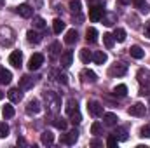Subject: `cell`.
Segmentation results:
<instances>
[{"instance_id": "42", "label": "cell", "mask_w": 150, "mask_h": 148, "mask_svg": "<svg viewBox=\"0 0 150 148\" xmlns=\"http://www.w3.org/2000/svg\"><path fill=\"white\" fill-rule=\"evenodd\" d=\"M117 143H119V140H117L113 134H112V136H108V140H107V145H108L110 148H115V147H117Z\"/></svg>"}, {"instance_id": "15", "label": "cell", "mask_w": 150, "mask_h": 148, "mask_svg": "<svg viewBox=\"0 0 150 148\" xmlns=\"http://www.w3.org/2000/svg\"><path fill=\"white\" fill-rule=\"evenodd\" d=\"M138 82L142 84V85H149L150 84V72L149 70H145V68H142V70H138Z\"/></svg>"}, {"instance_id": "29", "label": "cell", "mask_w": 150, "mask_h": 148, "mask_svg": "<svg viewBox=\"0 0 150 148\" xmlns=\"http://www.w3.org/2000/svg\"><path fill=\"white\" fill-rule=\"evenodd\" d=\"M2 113H4V117H5V118H12L16 111H14V106H12L11 103H7V105L2 108Z\"/></svg>"}, {"instance_id": "38", "label": "cell", "mask_w": 150, "mask_h": 148, "mask_svg": "<svg viewBox=\"0 0 150 148\" xmlns=\"http://www.w3.org/2000/svg\"><path fill=\"white\" fill-rule=\"evenodd\" d=\"M9 136V125L5 122H0V138H7Z\"/></svg>"}, {"instance_id": "25", "label": "cell", "mask_w": 150, "mask_h": 148, "mask_svg": "<svg viewBox=\"0 0 150 148\" xmlns=\"http://www.w3.org/2000/svg\"><path fill=\"white\" fill-rule=\"evenodd\" d=\"M126 94H127V87H126L124 84H119V85H115V87H113V96L124 98Z\"/></svg>"}, {"instance_id": "4", "label": "cell", "mask_w": 150, "mask_h": 148, "mask_svg": "<svg viewBox=\"0 0 150 148\" xmlns=\"http://www.w3.org/2000/svg\"><path fill=\"white\" fill-rule=\"evenodd\" d=\"M44 65V56L40 54V52H35L32 58H30V61H28V68L33 72V70H38L40 66Z\"/></svg>"}, {"instance_id": "36", "label": "cell", "mask_w": 150, "mask_h": 148, "mask_svg": "<svg viewBox=\"0 0 150 148\" xmlns=\"http://www.w3.org/2000/svg\"><path fill=\"white\" fill-rule=\"evenodd\" d=\"M70 118H72V124H74V125H79V124L82 122V117H80V111L79 110H75L74 113L70 115Z\"/></svg>"}, {"instance_id": "48", "label": "cell", "mask_w": 150, "mask_h": 148, "mask_svg": "<svg viewBox=\"0 0 150 148\" xmlns=\"http://www.w3.org/2000/svg\"><path fill=\"white\" fill-rule=\"evenodd\" d=\"M0 7H4V0H0Z\"/></svg>"}, {"instance_id": "17", "label": "cell", "mask_w": 150, "mask_h": 148, "mask_svg": "<svg viewBox=\"0 0 150 148\" xmlns=\"http://www.w3.org/2000/svg\"><path fill=\"white\" fill-rule=\"evenodd\" d=\"M40 141H42V145H52L54 143V134L51 131H44L40 134Z\"/></svg>"}, {"instance_id": "33", "label": "cell", "mask_w": 150, "mask_h": 148, "mask_svg": "<svg viewBox=\"0 0 150 148\" xmlns=\"http://www.w3.org/2000/svg\"><path fill=\"white\" fill-rule=\"evenodd\" d=\"M113 42H115V38H113L112 33H103V44L107 45V49H112Z\"/></svg>"}, {"instance_id": "35", "label": "cell", "mask_w": 150, "mask_h": 148, "mask_svg": "<svg viewBox=\"0 0 150 148\" xmlns=\"http://www.w3.org/2000/svg\"><path fill=\"white\" fill-rule=\"evenodd\" d=\"M70 11L74 14H80V0H70Z\"/></svg>"}, {"instance_id": "45", "label": "cell", "mask_w": 150, "mask_h": 148, "mask_svg": "<svg viewBox=\"0 0 150 148\" xmlns=\"http://www.w3.org/2000/svg\"><path fill=\"white\" fill-rule=\"evenodd\" d=\"M18 145H21V147H25V145H26V141H25V138H18Z\"/></svg>"}, {"instance_id": "28", "label": "cell", "mask_w": 150, "mask_h": 148, "mask_svg": "<svg viewBox=\"0 0 150 148\" xmlns=\"http://www.w3.org/2000/svg\"><path fill=\"white\" fill-rule=\"evenodd\" d=\"M103 118H105V124L107 125H117V120H119V117L115 113H105Z\"/></svg>"}, {"instance_id": "37", "label": "cell", "mask_w": 150, "mask_h": 148, "mask_svg": "<svg viewBox=\"0 0 150 148\" xmlns=\"http://www.w3.org/2000/svg\"><path fill=\"white\" fill-rule=\"evenodd\" d=\"M52 124L56 129H61V131L67 129V120H63V118H56V120H52Z\"/></svg>"}, {"instance_id": "49", "label": "cell", "mask_w": 150, "mask_h": 148, "mask_svg": "<svg viewBox=\"0 0 150 148\" xmlns=\"http://www.w3.org/2000/svg\"><path fill=\"white\" fill-rule=\"evenodd\" d=\"M2 98H4V92H2V91H0V99H2Z\"/></svg>"}, {"instance_id": "16", "label": "cell", "mask_w": 150, "mask_h": 148, "mask_svg": "<svg viewBox=\"0 0 150 148\" xmlns=\"http://www.w3.org/2000/svg\"><path fill=\"white\" fill-rule=\"evenodd\" d=\"M107 54L103 52V51H96V52H93V61L96 63V65H103V63H107Z\"/></svg>"}, {"instance_id": "30", "label": "cell", "mask_w": 150, "mask_h": 148, "mask_svg": "<svg viewBox=\"0 0 150 148\" xmlns=\"http://www.w3.org/2000/svg\"><path fill=\"white\" fill-rule=\"evenodd\" d=\"M80 59H82V63H89L93 59V52L89 49H80Z\"/></svg>"}, {"instance_id": "14", "label": "cell", "mask_w": 150, "mask_h": 148, "mask_svg": "<svg viewBox=\"0 0 150 148\" xmlns=\"http://www.w3.org/2000/svg\"><path fill=\"white\" fill-rule=\"evenodd\" d=\"M7 96H9V99H11L12 103H19L21 98H23V92H21L19 87H14V89H11V91L7 92Z\"/></svg>"}, {"instance_id": "43", "label": "cell", "mask_w": 150, "mask_h": 148, "mask_svg": "<svg viewBox=\"0 0 150 148\" xmlns=\"http://www.w3.org/2000/svg\"><path fill=\"white\" fill-rule=\"evenodd\" d=\"M52 75H56L58 78V82H63V84H68V78H67V75H63V73H58V72H52Z\"/></svg>"}, {"instance_id": "11", "label": "cell", "mask_w": 150, "mask_h": 148, "mask_svg": "<svg viewBox=\"0 0 150 148\" xmlns=\"http://www.w3.org/2000/svg\"><path fill=\"white\" fill-rule=\"evenodd\" d=\"M16 11H18V14H19L21 18H32V16H33V9H32L28 4H21L19 7H16Z\"/></svg>"}, {"instance_id": "31", "label": "cell", "mask_w": 150, "mask_h": 148, "mask_svg": "<svg viewBox=\"0 0 150 148\" xmlns=\"http://www.w3.org/2000/svg\"><path fill=\"white\" fill-rule=\"evenodd\" d=\"M113 38H115L117 42H124V40H126V30H124V28H115Z\"/></svg>"}, {"instance_id": "23", "label": "cell", "mask_w": 150, "mask_h": 148, "mask_svg": "<svg viewBox=\"0 0 150 148\" xmlns=\"http://www.w3.org/2000/svg\"><path fill=\"white\" fill-rule=\"evenodd\" d=\"M77 38H79V33H77L75 30H68V32H67V35H65V44L72 45V44L77 42Z\"/></svg>"}, {"instance_id": "1", "label": "cell", "mask_w": 150, "mask_h": 148, "mask_svg": "<svg viewBox=\"0 0 150 148\" xmlns=\"http://www.w3.org/2000/svg\"><path fill=\"white\" fill-rule=\"evenodd\" d=\"M45 99H47V106H49V110L51 111H58L59 110L61 101H59L58 94H54L52 91H49V92H45Z\"/></svg>"}, {"instance_id": "12", "label": "cell", "mask_w": 150, "mask_h": 148, "mask_svg": "<svg viewBox=\"0 0 150 148\" xmlns=\"http://www.w3.org/2000/svg\"><path fill=\"white\" fill-rule=\"evenodd\" d=\"M80 77H82V80H84V82H89V84H94V82L98 80L96 73H94L93 70H87V68L80 72Z\"/></svg>"}, {"instance_id": "8", "label": "cell", "mask_w": 150, "mask_h": 148, "mask_svg": "<svg viewBox=\"0 0 150 148\" xmlns=\"http://www.w3.org/2000/svg\"><path fill=\"white\" fill-rule=\"evenodd\" d=\"M72 61H74V52L72 51H65L61 56H59V63L63 68H70L72 66Z\"/></svg>"}, {"instance_id": "6", "label": "cell", "mask_w": 150, "mask_h": 148, "mask_svg": "<svg viewBox=\"0 0 150 148\" xmlns=\"http://www.w3.org/2000/svg\"><path fill=\"white\" fill-rule=\"evenodd\" d=\"M87 110H89V113H91L93 117L103 115V106H101V103H98V101H87Z\"/></svg>"}, {"instance_id": "24", "label": "cell", "mask_w": 150, "mask_h": 148, "mask_svg": "<svg viewBox=\"0 0 150 148\" xmlns=\"http://www.w3.org/2000/svg\"><path fill=\"white\" fill-rule=\"evenodd\" d=\"M113 136H115L119 141H126V140H127V129H126V127H117L115 132H113Z\"/></svg>"}, {"instance_id": "18", "label": "cell", "mask_w": 150, "mask_h": 148, "mask_svg": "<svg viewBox=\"0 0 150 148\" xmlns=\"http://www.w3.org/2000/svg\"><path fill=\"white\" fill-rule=\"evenodd\" d=\"M86 40H87L89 44H96V42H98V30H96V28H87V32H86Z\"/></svg>"}, {"instance_id": "34", "label": "cell", "mask_w": 150, "mask_h": 148, "mask_svg": "<svg viewBox=\"0 0 150 148\" xmlns=\"http://www.w3.org/2000/svg\"><path fill=\"white\" fill-rule=\"evenodd\" d=\"M33 26H35L37 30H45V21H44V18H40V16L33 18Z\"/></svg>"}, {"instance_id": "44", "label": "cell", "mask_w": 150, "mask_h": 148, "mask_svg": "<svg viewBox=\"0 0 150 148\" xmlns=\"http://www.w3.org/2000/svg\"><path fill=\"white\" fill-rule=\"evenodd\" d=\"M145 37L150 38V21L147 23V26H145Z\"/></svg>"}, {"instance_id": "3", "label": "cell", "mask_w": 150, "mask_h": 148, "mask_svg": "<svg viewBox=\"0 0 150 148\" xmlns=\"http://www.w3.org/2000/svg\"><path fill=\"white\" fill-rule=\"evenodd\" d=\"M108 73L112 75V77H122V75L127 73V65H124V63H117V61H115L112 66H110Z\"/></svg>"}, {"instance_id": "40", "label": "cell", "mask_w": 150, "mask_h": 148, "mask_svg": "<svg viewBox=\"0 0 150 148\" xmlns=\"http://www.w3.org/2000/svg\"><path fill=\"white\" fill-rule=\"evenodd\" d=\"M101 129H103V127H101V124H100V122H94V124L91 125V132H93V134H100V132H101Z\"/></svg>"}, {"instance_id": "10", "label": "cell", "mask_w": 150, "mask_h": 148, "mask_svg": "<svg viewBox=\"0 0 150 148\" xmlns=\"http://www.w3.org/2000/svg\"><path fill=\"white\" fill-rule=\"evenodd\" d=\"M40 111V101L38 99H30L26 103V113L28 115H37Z\"/></svg>"}, {"instance_id": "41", "label": "cell", "mask_w": 150, "mask_h": 148, "mask_svg": "<svg viewBox=\"0 0 150 148\" xmlns=\"http://www.w3.org/2000/svg\"><path fill=\"white\" fill-rule=\"evenodd\" d=\"M140 136H142V138H150V124H147L145 127H142Z\"/></svg>"}, {"instance_id": "39", "label": "cell", "mask_w": 150, "mask_h": 148, "mask_svg": "<svg viewBox=\"0 0 150 148\" xmlns=\"http://www.w3.org/2000/svg\"><path fill=\"white\" fill-rule=\"evenodd\" d=\"M59 49H61V45L58 44V42H54V44H51V47H49V51H51V54L52 56H56V54H59ZM61 56V54H59Z\"/></svg>"}, {"instance_id": "26", "label": "cell", "mask_w": 150, "mask_h": 148, "mask_svg": "<svg viewBox=\"0 0 150 148\" xmlns=\"http://www.w3.org/2000/svg\"><path fill=\"white\" fill-rule=\"evenodd\" d=\"M75 110H79L77 108V99H74V98H70L68 101H67V106H65V111H67V115H72Z\"/></svg>"}, {"instance_id": "32", "label": "cell", "mask_w": 150, "mask_h": 148, "mask_svg": "<svg viewBox=\"0 0 150 148\" xmlns=\"http://www.w3.org/2000/svg\"><path fill=\"white\" fill-rule=\"evenodd\" d=\"M52 30H54V33H61L65 30V23L61 19H54L52 21Z\"/></svg>"}, {"instance_id": "47", "label": "cell", "mask_w": 150, "mask_h": 148, "mask_svg": "<svg viewBox=\"0 0 150 148\" xmlns=\"http://www.w3.org/2000/svg\"><path fill=\"white\" fill-rule=\"evenodd\" d=\"M117 2H119V4H122V5H126V4H129L131 0H117Z\"/></svg>"}, {"instance_id": "5", "label": "cell", "mask_w": 150, "mask_h": 148, "mask_svg": "<svg viewBox=\"0 0 150 148\" xmlns=\"http://www.w3.org/2000/svg\"><path fill=\"white\" fill-rule=\"evenodd\" d=\"M145 111H147V108H145V105H143V103H134L133 106H129V108H127V113H129V115H133V117H143V115H145Z\"/></svg>"}, {"instance_id": "21", "label": "cell", "mask_w": 150, "mask_h": 148, "mask_svg": "<svg viewBox=\"0 0 150 148\" xmlns=\"http://www.w3.org/2000/svg\"><path fill=\"white\" fill-rule=\"evenodd\" d=\"M12 80V73L5 68H0V84H11Z\"/></svg>"}, {"instance_id": "2", "label": "cell", "mask_w": 150, "mask_h": 148, "mask_svg": "<svg viewBox=\"0 0 150 148\" xmlns=\"http://www.w3.org/2000/svg\"><path fill=\"white\" fill-rule=\"evenodd\" d=\"M103 14H105V11H103V5H91V7H89V19H91L93 23H98V21H101Z\"/></svg>"}, {"instance_id": "22", "label": "cell", "mask_w": 150, "mask_h": 148, "mask_svg": "<svg viewBox=\"0 0 150 148\" xmlns=\"http://www.w3.org/2000/svg\"><path fill=\"white\" fill-rule=\"evenodd\" d=\"M131 2H133V5H134V7H136V9H138L142 14H147V12L150 11L149 5L145 4V0H131Z\"/></svg>"}, {"instance_id": "27", "label": "cell", "mask_w": 150, "mask_h": 148, "mask_svg": "<svg viewBox=\"0 0 150 148\" xmlns=\"http://www.w3.org/2000/svg\"><path fill=\"white\" fill-rule=\"evenodd\" d=\"M26 38H28V42H30V44H40V40H42V37L38 35L37 32H33V30H28Z\"/></svg>"}, {"instance_id": "46", "label": "cell", "mask_w": 150, "mask_h": 148, "mask_svg": "<svg viewBox=\"0 0 150 148\" xmlns=\"http://www.w3.org/2000/svg\"><path fill=\"white\" fill-rule=\"evenodd\" d=\"M91 145H93V147H100V145H101V143H100V141H98V140H94V141H91Z\"/></svg>"}, {"instance_id": "13", "label": "cell", "mask_w": 150, "mask_h": 148, "mask_svg": "<svg viewBox=\"0 0 150 148\" xmlns=\"http://www.w3.org/2000/svg\"><path fill=\"white\" fill-rule=\"evenodd\" d=\"M33 87V78L30 75H25L19 78V89L21 91H26V89H32Z\"/></svg>"}, {"instance_id": "9", "label": "cell", "mask_w": 150, "mask_h": 148, "mask_svg": "<svg viewBox=\"0 0 150 148\" xmlns=\"http://www.w3.org/2000/svg\"><path fill=\"white\" fill-rule=\"evenodd\" d=\"M77 140H79V131H77V129L67 132L65 136H61V143H65V145H75Z\"/></svg>"}, {"instance_id": "20", "label": "cell", "mask_w": 150, "mask_h": 148, "mask_svg": "<svg viewBox=\"0 0 150 148\" xmlns=\"http://www.w3.org/2000/svg\"><path fill=\"white\" fill-rule=\"evenodd\" d=\"M101 19H103V25L112 26V25H115V23H117V14H113V12H108V14H107V12H105Z\"/></svg>"}, {"instance_id": "19", "label": "cell", "mask_w": 150, "mask_h": 148, "mask_svg": "<svg viewBox=\"0 0 150 148\" xmlns=\"http://www.w3.org/2000/svg\"><path fill=\"white\" fill-rule=\"evenodd\" d=\"M129 54H131L134 59H142V58L145 56V51H143L140 45H133V47L129 49Z\"/></svg>"}, {"instance_id": "7", "label": "cell", "mask_w": 150, "mask_h": 148, "mask_svg": "<svg viewBox=\"0 0 150 148\" xmlns=\"http://www.w3.org/2000/svg\"><path fill=\"white\" fill-rule=\"evenodd\" d=\"M9 63L14 68H21V65H23V54L19 51H12L11 56H9Z\"/></svg>"}]
</instances>
